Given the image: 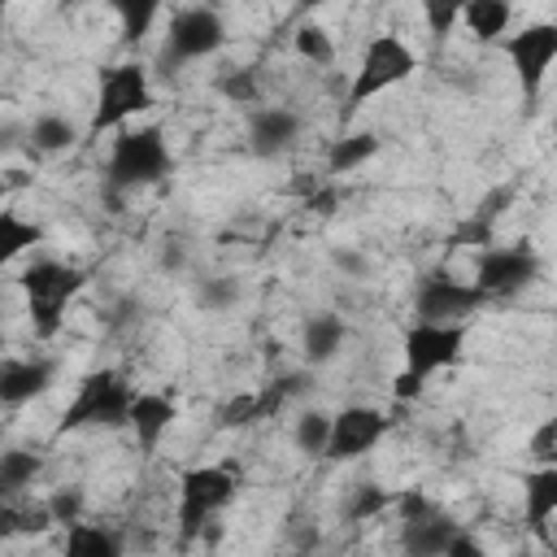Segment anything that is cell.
I'll return each mask as SVG.
<instances>
[{"instance_id": "obj_15", "label": "cell", "mask_w": 557, "mask_h": 557, "mask_svg": "<svg viewBox=\"0 0 557 557\" xmlns=\"http://www.w3.org/2000/svg\"><path fill=\"white\" fill-rule=\"evenodd\" d=\"M57 366L48 357H13L0 361V405H26L52 387Z\"/></svg>"}, {"instance_id": "obj_45", "label": "cell", "mask_w": 557, "mask_h": 557, "mask_svg": "<svg viewBox=\"0 0 557 557\" xmlns=\"http://www.w3.org/2000/svg\"><path fill=\"white\" fill-rule=\"evenodd\" d=\"M0 4H9V0H0Z\"/></svg>"}, {"instance_id": "obj_11", "label": "cell", "mask_w": 557, "mask_h": 557, "mask_svg": "<svg viewBox=\"0 0 557 557\" xmlns=\"http://www.w3.org/2000/svg\"><path fill=\"white\" fill-rule=\"evenodd\" d=\"M387 431H392V418H383V409H374V405H348V409L331 413V435H326L322 457H331V461H357Z\"/></svg>"}, {"instance_id": "obj_6", "label": "cell", "mask_w": 557, "mask_h": 557, "mask_svg": "<svg viewBox=\"0 0 557 557\" xmlns=\"http://www.w3.org/2000/svg\"><path fill=\"white\" fill-rule=\"evenodd\" d=\"M235 496V474L226 466H196L178 479V531L183 540H196L218 509H226Z\"/></svg>"}, {"instance_id": "obj_44", "label": "cell", "mask_w": 557, "mask_h": 557, "mask_svg": "<svg viewBox=\"0 0 557 557\" xmlns=\"http://www.w3.org/2000/svg\"><path fill=\"white\" fill-rule=\"evenodd\" d=\"M0 104H4V87H0Z\"/></svg>"}, {"instance_id": "obj_14", "label": "cell", "mask_w": 557, "mask_h": 557, "mask_svg": "<svg viewBox=\"0 0 557 557\" xmlns=\"http://www.w3.org/2000/svg\"><path fill=\"white\" fill-rule=\"evenodd\" d=\"M178 418V405L161 392H135L131 396V409H126V426L139 444V453H157L161 435L170 431V422Z\"/></svg>"}, {"instance_id": "obj_37", "label": "cell", "mask_w": 557, "mask_h": 557, "mask_svg": "<svg viewBox=\"0 0 557 557\" xmlns=\"http://www.w3.org/2000/svg\"><path fill=\"white\" fill-rule=\"evenodd\" d=\"M396 509H400V522H413V518H426V513H435V505L418 492V487H405V492H396V500H392Z\"/></svg>"}, {"instance_id": "obj_39", "label": "cell", "mask_w": 557, "mask_h": 557, "mask_svg": "<svg viewBox=\"0 0 557 557\" xmlns=\"http://www.w3.org/2000/svg\"><path fill=\"white\" fill-rule=\"evenodd\" d=\"M444 557H483V548H479V540H470L466 531H457L453 540H448V553Z\"/></svg>"}, {"instance_id": "obj_1", "label": "cell", "mask_w": 557, "mask_h": 557, "mask_svg": "<svg viewBox=\"0 0 557 557\" xmlns=\"http://www.w3.org/2000/svg\"><path fill=\"white\" fill-rule=\"evenodd\" d=\"M170 148H165V135L161 126H135V131H117L113 148H109V165H104V191L109 200L135 191V187H148V183H161L170 174Z\"/></svg>"}, {"instance_id": "obj_31", "label": "cell", "mask_w": 557, "mask_h": 557, "mask_svg": "<svg viewBox=\"0 0 557 557\" xmlns=\"http://www.w3.org/2000/svg\"><path fill=\"white\" fill-rule=\"evenodd\" d=\"M461 9H466V0H422V17H426L431 39H448L453 26L461 22Z\"/></svg>"}, {"instance_id": "obj_7", "label": "cell", "mask_w": 557, "mask_h": 557, "mask_svg": "<svg viewBox=\"0 0 557 557\" xmlns=\"http://www.w3.org/2000/svg\"><path fill=\"white\" fill-rule=\"evenodd\" d=\"M226 44V22L205 9V4H191V9H178L170 17V30H165V48H161V65L165 70H178L187 61H200L209 52H218Z\"/></svg>"}, {"instance_id": "obj_13", "label": "cell", "mask_w": 557, "mask_h": 557, "mask_svg": "<svg viewBox=\"0 0 557 557\" xmlns=\"http://www.w3.org/2000/svg\"><path fill=\"white\" fill-rule=\"evenodd\" d=\"M300 139V113L283 109V104H265V109H248V148L257 157H278Z\"/></svg>"}, {"instance_id": "obj_4", "label": "cell", "mask_w": 557, "mask_h": 557, "mask_svg": "<svg viewBox=\"0 0 557 557\" xmlns=\"http://www.w3.org/2000/svg\"><path fill=\"white\" fill-rule=\"evenodd\" d=\"M131 383L117 374V370H91L74 400L65 405L57 431H83V426H126V409H131Z\"/></svg>"}, {"instance_id": "obj_19", "label": "cell", "mask_w": 557, "mask_h": 557, "mask_svg": "<svg viewBox=\"0 0 557 557\" xmlns=\"http://www.w3.org/2000/svg\"><path fill=\"white\" fill-rule=\"evenodd\" d=\"M44 239V226L39 222H30V218H22V213H13V209H0V270L4 265H13L26 248H35Z\"/></svg>"}, {"instance_id": "obj_3", "label": "cell", "mask_w": 557, "mask_h": 557, "mask_svg": "<svg viewBox=\"0 0 557 557\" xmlns=\"http://www.w3.org/2000/svg\"><path fill=\"white\" fill-rule=\"evenodd\" d=\"M152 109V78L139 61H117V65H104L100 70V83H96V113H91V126L87 135H104L113 126H122L126 117Z\"/></svg>"}, {"instance_id": "obj_36", "label": "cell", "mask_w": 557, "mask_h": 557, "mask_svg": "<svg viewBox=\"0 0 557 557\" xmlns=\"http://www.w3.org/2000/svg\"><path fill=\"white\" fill-rule=\"evenodd\" d=\"M531 457H535L540 466H553V461H557V422H553V418L540 422V431L531 435Z\"/></svg>"}, {"instance_id": "obj_10", "label": "cell", "mask_w": 557, "mask_h": 557, "mask_svg": "<svg viewBox=\"0 0 557 557\" xmlns=\"http://www.w3.org/2000/svg\"><path fill=\"white\" fill-rule=\"evenodd\" d=\"M466 344V326L461 322H413L405 331V370L418 379H431L444 366H457Z\"/></svg>"}, {"instance_id": "obj_32", "label": "cell", "mask_w": 557, "mask_h": 557, "mask_svg": "<svg viewBox=\"0 0 557 557\" xmlns=\"http://www.w3.org/2000/svg\"><path fill=\"white\" fill-rule=\"evenodd\" d=\"M222 96L231 100V104H257L261 100V87H257V70H231L222 83Z\"/></svg>"}, {"instance_id": "obj_21", "label": "cell", "mask_w": 557, "mask_h": 557, "mask_svg": "<svg viewBox=\"0 0 557 557\" xmlns=\"http://www.w3.org/2000/svg\"><path fill=\"white\" fill-rule=\"evenodd\" d=\"M52 527V513L48 505H17V496H0V540H13V535H44Z\"/></svg>"}, {"instance_id": "obj_40", "label": "cell", "mask_w": 557, "mask_h": 557, "mask_svg": "<svg viewBox=\"0 0 557 557\" xmlns=\"http://www.w3.org/2000/svg\"><path fill=\"white\" fill-rule=\"evenodd\" d=\"M335 200H339V191H335V187H322V191L309 196V209H318V213H335Z\"/></svg>"}, {"instance_id": "obj_26", "label": "cell", "mask_w": 557, "mask_h": 557, "mask_svg": "<svg viewBox=\"0 0 557 557\" xmlns=\"http://www.w3.org/2000/svg\"><path fill=\"white\" fill-rule=\"evenodd\" d=\"M161 4H165V0H109V9H113L117 22H122V44H139V39L152 30Z\"/></svg>"}, {"instance_id": "obj_17", "label": "cell", "mask_w": 557, "mask_h": 557, "mask_svg": "<svg viewBox=\"0 0 557 557\" xmlns=\"http://www.w3.org/2000/svg\"><path fill=\"white\" fill-rule=\"evenodd\" d=\"M348 339V326L339 313H313L305 318V331H300V348H305V361L309 366H326Z\"/></svg>"}, {"instance_id": "obj_33", "label": "cell", "mask_w": 557, "mask_h": 557, "mask_svg": "<svg viewBox=\"0 0 557 557\" xmlns=\"http://www.w3.org/2000/svg\"><path fill=\"white\" fill-rule=\"evenodd\" d=\"M252 422H261L257 418V392H239V396H231L222 409H218V426H252Z\"/></svg>"}, {"instance_id": "obj_42", "label": "cell", "mask_w": 557, "mask_h": 557, "mask_svg": "<svg viewBox=\"0 0 557 557\" xmlns=\"http://www.w3.org/2000/svg\"><path fill=\"white\" fill-rule=\"evenodd\" d=\"M13 135H17V126H0V148H9V144H13Z\"/></svg>"}, {"instance_id": "obj_18", "label": "cell", "mask_w": 557, "mask_h": 557, "mask_svg": "<svg viewBox=\"0 0 557 557\" xmlns=\"http://www.w3.org/2000/svg\"><path fill=\"white\" fill-rule=\"evenodd\" d=\"M522 505H527V527L544 535L548 518L557 513V461L553 466H535L522 479Z\"/></svg>"}, {"instance_id": "obj_16", "label": "cell", "mask_w": 557, "mask_h": 557, "mask_svg": "<svg viewBox=\"0 0 557 557\" xmlns=\"http://www.w3.org/2000/svg\"><path fill=\"white\" fill-rule=\"evenodd\" d=\"M457 531H461V527L448 522V518L435 509V513H426V518L405 522V531H400V548L413 553V557H444V553H448V540H453Z\"/></svg>"}, {"instance_id": "obj_8", "label": "cell", "mask_w": 557, "mask_h": 557, "mask_svg": "<svg viewBox=\"0 0 557 557\" xmlns=\"http://www.w3.org/2000/svg\"><path fill=\"white\" fill-rule=\"evenodd\" d=\"M535 278H540V257H535L527 244L483 248L479 261H474V287H479L487 300L513 296V292H522V287L535 283Z\"/></svg>"}, {"instance_id": "obj_25", "label": "cell", "mask_w": 557, "mask_h": 557, "mask_svg": "<svg viewBox=\"0 0 557 557\" xmlns=\"http://www.w3.org/2000/svg\"><path fill=\"white\" fill-rule=\"evenodd\" d=\"M35 479H39V453L30 448L0 453V496H22Z\"/></svg>"}, {"instance_id": "obj_23", "label": "cell", "mask_w": 557, "mask_h": 557, "mask_svg": "<svg viewBox=\"0 0 557 557\" xmlns=\"http://www.w3.org/2000/svg\"><path fill=\"white\" fill-rule=\"evenodd\" d=\"M65 553L70 557H117L122 553V540L104 527H91V522H70V535H65Z\"/></svg>"}, {"instance_id": "obj_5", "label": "cell", "mask_w": 557, "mask_h": 557, "mask_svg": "<svg viewBox=\"0 0 557 557\" xmlns=\"http://www.w3.org/2000/svg\"><path fill=\"white\" fill-rule=\"evenodd\" d=\"M418 70V57L413 48L400 39V35H374L361 52V65H357V78L348 87V109L366 104L370 96H383L392 91L396 83H405L409 74Z\"/></svg>"}, {"instance_id": "obj_12", "label": "cell", "mask_w": 557, "mask_h": 557, "mask_svg": "<svg viewBox=\"0 0 557 557\" xmlns=\"http://www.w3.org/2000/svg\"><path fill=\"white\" fill-rule=\"evenodd\" d=\"M505 57H509V65H513L522 91L535 96L540 83H544V74H548V65L557 61V26H553V22H531V26H522L518 35L505 39Z\"/></svg>"}, {"instance_id": "obj_2", "label": "cell", "mask_w": 557, "mask_h": 557, "mask_svg": "<svg viewBox=\"0 0 557 557\" xmlns=\"http://www.w3.org/2000/svg\"><path fill=\"white\" fill-rule=\"evenodd\" d=\"M17 283H22V292H26L30 331H35L39 339H52V335L61 331V322H65V305H70V296L87 283V274L74 270V265H65V261L44 257V261L26 265Z\"/></svg>"}, {"instance_id": "obj_38", "label": "cell", "mask_w": 557, "mask_h": 557, "mask_svg": "<svg viewBox=\"0 0 557 557\" xmlns=\"http://www.w3.org/2000/svg\"><path fill=\"white\" fill-rule=\"evenodd\" d=\"M422 383H426V379H418V374L400 370V374H396V387H392V396H396V400H413V396L422 392Z\"/></svg>"}, {"instance_id": "obj_28", "label": "cell", "mask_w": 557, "mask_h": 557, "mask_svg": "<svg viewBox=\"0 0 557 557\" xmlns=\"http://www.w3.org/2000/svg\"><path fill=\"white\" fill-rule=\"evenodd\" d=\"M292 44H296V52H300L305 61H313V65H331V61H335V44H331L326 26H318V22H300L296 35H292Z\"/></svg>"}, {"instance_id": "obj_22", "label": "cell", "mask_w": 557, "mask_h": 557, "mask_svg": "<svg viewBox=\"0 0 557 557\" xmlns=\"http://www.w3.org/2000/svg\"><path fill=\"white\" fill-rule=\"evenodd\" d=\"M509 17H513L509 0H466V9H461V22H466V30H470L474 39H496V35H505Z\"/></svg>"}, {"instance_id": "obj_43", "label": "cell", "mask_w": 557, "mask_h": 557, "mask_svg": "<svg viewBox=\"0 0 557 557\" xmlns=\"http://www.w3.org/2000/svg\"><path fill=\"white\" fill-rule=\"evenodd\" d=\"M318 4H326V0H296V9H305V13H309V9H318Z\"/></svg>"}, {"instance_id": "obj_24", "label": "cell", "mask_w": 557, "mask_h": 557, "mask_svg": "<svg viewBox=\"0 0 557 557\" xmlns=\"http://www.w3.org/2000/svg\"><path fill=\"white\" fill-rule=\"evenodd\" d=\"M30 148L35 152H44V157H52V152H65L74 139H78V131H74V122L65 117V113H39L35 122H30Z\"/></svg>"}, {"instance_id": "obj_27", "label": "cell", "mask_w": 557, "mask_h": 557, "mask_svg": "<svg viewBox=\"0 0 557 557\" xmlns=\"http://www.w3.org/2000/svg\"><path fill=\"white\" fill-rule=\"evenodd\" d=\"M392 500H396V492H387V487H379V483H357V487L348 492V500H344V518H348V522H370V518H379L383 509H392Z\"/></svg>"}, {"instance_id": "obj_9", "label": "cell", "mask_w": 557, "mask_h": 557, "mask_svg": "<svg viewBox=\"0 0 557 557\" xmlns=\"http://www.w3.org/2000/svg\"><path fill=\"white\" fill-rule=\"evenodd\" d=\"M479 305H487V296L474 283H461V278H453L444 270H431L413 292L418 322H466Z\"/></svg>"}, {"instance_id": "obj_41", "label": "cell", "mask_w": 557, "mask_h": 557, "mask_svg": "<svg viewBox=\"0 0 557 557\" xmlns=\"http://www.w3.org/2000/svg\"><path fill=\"white\" fill-rule=\"evenodd\" d=\"M161 261H165V265H183V248L170 239V248H165V257H161Z\"/></svg>"}, {"instance_id": "obj_30", "label": "cell", "mask_w": 557, "mask_h": 557, "mask_svg": "<svg viewBox=\"0 0 557 557\" xmlns=\"http://www.w3.org/2000/svg\"><path fill=\"white\" fill-rule=\"evenodd\" d=\"M305 392V374H283V379H274L265 392H257V418H274L292 396H300Z\"/></svg>"}, {"instance_id": "obj_29", "label": "cell", "mask_w": 557, "mask_h": 557, "mask_svg": "<svg viewBox=\"0 0 557 557\" xmlns=\"http://www.w3.org/2000/svg\"><path fill=\"white\" fill-rule=\"evenodd\" d=\"M326 435H331V413H322V409H305L300 418H296V431H292V440H296V448L300 453H322L326 448Z\"/></svg>"}, {"instance_id": "obj_35", "label": "cell", "mask_w": 557, "mask_h": 557, "mask_svg": "<svg viewBox=\"0 0 557 557\" xmlns=\"http://www.w3.org/2000/svg\"><path fill=\"white\" fill-rule=\"evenodd\" d=\"M239 300V283L231 274H213L209 283H200V305L209 309H231Z\"/></svg>"}, {"instance_id": "obj_20", "label": "cell", "mask_w": 557, "mask_h": 557, "mask_svg": "<svg viewBox=\"0 0 557 557\" xmlns=\"http://www.w3.org/2000/svg\"><path fill=\"white\" fill-rule=\"evenodd\" d=\"M379 135L374 131H352V135H339L335 144H331V152H326V170L331 174H352L357 165H366L374 152H379Z\"/></svg>"}, {"instance_id": "obj_34", "label": "cell", "mask_w": 557, "mask_h": 557, "mask_svg": "<svg viewBox=\"0 0 557 557\" xmlns=\"http://www.w3.org/2000/svg\"><path fill=\"white\" fill-rule=\"evenodd\" d=\"M48 505V513H52V522H78L83 518V509H87V492L83 487H61L52 500H44Z\"/></svg>"}]
</instances>
